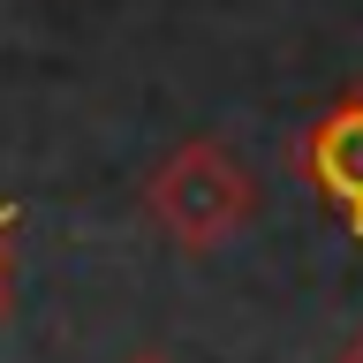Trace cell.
Wrapping results in <instances>:
<instances>
[{
    "label": "cell",
    "instance_id": "obj_1",
    "mask_svg": "<svg viewBox=\"0 0 363 363\" xmlns=\"http://www.w3.org/2000/svg\"><path fill=\"white\" fill-rule=\"evenodd\" d=\"M144 212L174 250L189 257H212L227 235H242V220L257 212V182L227 144L212 136H189L182 152H167L144 182Z\"/></svg>",
    "mask_w": 363,
    "mask_h": 363
},
{
    "label": "cell",
    "instance_id": "obj_2",
    "mask_svg": "<svg viewBox=\"0 0 363 363\" xmlns=\"http://www.w3.org/2000/svg\"><path fill=\"white\" fill-rule=\"evenodd\" d=\"M303 174L325 197V212L363 235V91L356 99H333L303 129Z\"/></svg>",
    "mask_w": 363,
    "mask_h": 363
},
{
    "label": "cell",
    "instance_id": "obj_3",
    "mask_svg": "<svg viewBox=\"0 0 363 363\" xmlns=\"http://www.w3.org/2000/svg\"><path fill=\"white\" fill-rule=\"evenodd\" d=\"M333 363H363V325H356V333H348V348H340Z\"/></svg>",
    "mask_w": 363,
    "mask_h": 363
},
{
    "label": "cell",
    "instance_id": "obj_4",
    "mask_svg": "<svg viewBox=\"0 0 363 363\" xmlns=\"http://www.w3.org/2000/svg\"><path fill=\"white\" fill-rule=\"evenodd\" d=\"M0 235H8V212H0ZM0 311H8V250H0Z\"/></svg>",
    "mask_w": 363,
    "mask_h": 363
},
{
    "label": "cell",
    "instance_id": "obj_5",
    "mask_svg": "<svg viewBox=\"0 0 363 363\" xmlns=\"http://www.w3.org/2000/svg\"><path fill=\"white\" fill-rule=\"evenodd\" d=\"M121 363H174V356H159V348H136V356H121Z\"/></svg>",
    "mask_w": 363,
    "mask_h": 363
}]
</instances>
